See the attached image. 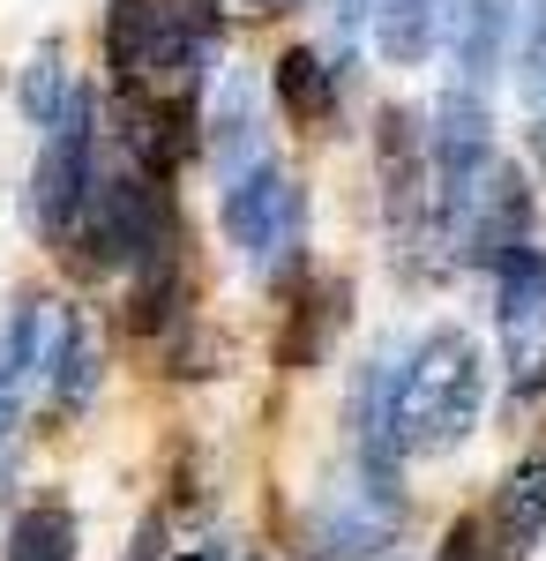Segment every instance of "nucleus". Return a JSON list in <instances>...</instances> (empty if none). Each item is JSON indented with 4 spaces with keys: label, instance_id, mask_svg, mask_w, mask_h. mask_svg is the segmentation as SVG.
<instances>
[{
    "label": "nucleus",
    "instance_id": "f257e3e1",
    "mask_svg": "<svg viewBox=\"0 0 546 561\" xmlns=\"http://www.w3.org/2000/svg\"><path fill=\"white\" fill-rule=\"evenodd\" d=\"M479 404H487V359L464 330H426L412 359L397 367V442L405 449H457L464 434L479 427Z\"/></svg>",
    "mask_w": 546,
    "mask_h": 561
},
{
    "label": "nucleus",
    "instance_id": "f03ea898",
    "mask_svg": "<svg viewBox=\"0 0 546 561\" xmlns=\"http://www.w3.org/2000/svg\"><path fill=\"white\" fill-rule=\"evenodd\" d=\"M105 53L121 68L127 98L172 105L203 83L211 68V15H187V0H113Z\"/></svg>",
    "mask_w": 546,
    "mask_h": 561
},
{
    "label": "nucleus",
    "instance_id": "7ed1b4c3",
    "mask_svg": "<svg viewBox=\"0 0 546 561\" xmlns=\"http://www.w3.org/2000/svg\"><path fill=\"white\" fill-rule=\"evenodd\" d=\"M434 232H442L450 262H471V270H502L516 248H532V180H524V165L487 158L471 173L442 180Z\"/></svg>",
    "mask_w": 546,
    "mask_h": 561
},
{
    "label": "nucleus",
    "instance_id": "20e7f679",
    "mask_svg": "<svg viewBox=\"0 0 546 561\" xmlns=\"http://www.w3.org/2000/svg\"><path fill=\"white\" fill-rule=\"evenodd\" d=\"M299 225H307V203H299V180L270 158H254L248 173L225 180V240L262 270V277H285L299 262Z\"/></svg>",
    "mask_w": 546,
    "mask_h": 561
},
{
    "label": "nucleus",
    "instance_id": "39448f33",
    "mask_svg": "<svg viewBox=\"0 0 546 561\" xmlns=\"http://www.w3.org/2000/svg\"><path fill=\"white\" fill-rule=\"evenodd\" d=\"M90 180H98V98L76 90V105L45 128L38 173H31V225L45 240H68L90 210Z\"/></svg>",
    "mask_w": 546,
    "mask_h": 561
},
{
    "label": "nucleus",
    "instance_id": "423d86ee",
    "mask_svg": "<svg viewBox=\"0 0 546 561\" xmlns=\"http://www.w3.org/2000/svg\"><path fill=\"white\" fill-rule=\"evenodd\" d=\"M90 240L105 262H150L172 240V217L166 195L150 173H113V180H90Z\"/></svg>",
    "mask_w": 546,
    "mask_h": 561
},
{
    "label": "nucleus",
    "instance_id": "0eeeda50",
    "mask_svg": "<svg viewBox=\"0 0 546 561\" xmlns=\"http://www.w3.org/2000/svg\"><path fill=\"white\" fill-rule=\"evenodd\" d=\"M397 524H405L397 479H367L360 472L330 510L315 517V547H322V561H367V554H382V547L397 539Z\"/></svg>",
    "mask_w": 546,
    "mask_h": 561
},
{
    "label": "nucleus",
    "instance_id": "6e6552de",
    "mask_svg": "<svg viewBox=\"0 0 546 561\" xmlns=\"http://www.w3.org/2000/svg\"><path fill=\"white\" fill-rule=\"evenodd\" d=\"M494 314H502V337H509V359L524 367L532 382V359H546V248H516V255L494 270Z\"/></svg>",
    "mask_w": 546,
    "mask_h": 561
},
{
    "label": "nucleus",
    "instance_id": "1a4fd4ad",
    "mask_svg": "<svg viewBox=\"0 0 546 561\" xmlns=\"http://www.w3.org/2000/svg\"><path fill=\"white\" fill-rule=\"evenodd\" d=\"M38 382L53 389V404L60 412H83L90 389H98V345H90V322L76 307H45L38 322Z\"/></svg>",
    "mask_w": 546,
    "mask_h": 561
},
{
    "label": "nucleus",
    "instance_id": "9d476101",
    "mask_svg": "<svg viewBox=\"0 0 546 561\" xmlns=\"http://www.w3.org/2000/svg\"><path fill=\"white\" fill-rule=\"evenodd\" d=\"M38 322L45 300H15L0 322V472L15 465V427H23V389L38 382Z\"/></svg>",
    "mask_w": 546,
    "mask_h": 561
},
{
    "label": "nucleus",
    "instance_id": "9b49d317",
    "mask_svg": "<svg viewBox=\"0 0 546 561\" xmlns=\"http://www.w3.org/2000/svg\"><path fill=\"white\" fill-rule=\"evenodd\" d=\"M509 23H516V0H457V90H471V98L494 90Z\"/></svg>",
    "mask_w": 546,
    "mask_h": 561
},
{
    "label": "nucleus",
    "instance_id": "f8f14e48",
    "mask_svg": "<svg viewBox=\"0 0 546 561\" xmlns=\"http://www.w3.org/2000/svg\"><path fill=\"white\" fill-rule=\"evenodd\" d=\"M450 8L457 0H375V15H367L375 53L389 68H420L434 53V38H442V23H450Z\"/></svg>",
    "mask_w": 546,
    "mask_h": 561
},
{
    "label": "nucleus",
    "instance_id": "ddd939ff",
    "mask_svg": "<svg viewBox=\"0 0 546 561\" xmlns=\"http://www.w3.org/2000/svg\"><path fill=\"white\" fill-rule=\"evenodd\" d=\"M539 531H546V449L524 457V465L502 479V494H494V539H502V561L532 554Z\"/></svg>",
    "mask_w": 546,
    "mask_h": 561
},
{
    "label": "nucleus",
    "instance_id": "4468645a",
    "mask_svg": "<svg viewBox=\"0 0 546 561\" xmlns=\"http://www.w3.org/2000/svg\"><path fill=\"white\" fill-rule=\"evenodd\" d=\"M277 98H285V113H299V121H330L337 68L315 53V45H293V53L277 60Z\"/></svg>",
    "mask_w": 546,
    "mask_h": 561
},
{
    "label": "nucleus",
    "instance_id": "2eb2a0df",
    "mask_svg": "<svg viewBox=\"0 0 546 561\" xmlns=\"http://www.w3.org/2000/svg\"><path fill=\"white\" fill-rule=\"evenodd\" d=\"M8 561H76V510L60 502H31L8 524Z\"/></svg>",
    "mask_w": 546,
    "mask_h": 561
},
{
    "label": "nucleus",
    "instance_id": "dca6fc26",
    "mask_svg": "<svg viewBox=\"0 0 546 561\" xmlns=\"http://www.w3.org/2000/svg\"><path fill=\"white\" fill-rule=\"evenodd\" d=\"M217 158H225V180L254 165V90L240 68L217 83Z\"/></svg>",
    "mask_w": 546,
    "mask_h": 561
},
{
    "label": "nucleus",
    "instance_id": "f3484780",
    "mask_svg": "<svg viewBox=\"0 0 546 561\" xmlns=\"http://www.w3.org/2000/svg\"><path fill=\"white\" fill-rule=\"evenodd\" d=\"M15 98H23V113H31L38 128H53V121L76 105V83H68L60 45H38V53H31V68H23V90H15Z\"/></svg>",
    "mask_w": 546,
    "mask_h": 561
},
{
    "label": "nucleus",
    "instance_id": "a211bd4d",
    "mask_svg": "<svg viewBox=\"0 0 546 561\" xmlns=\"http://www.w3.org/2000/svg\"><path fill=\"white\" fill-rule=\"evenodd\" d=\"M516 83H524V105L546 113V0H524V53H516Z\"/></svg>",
    "mask_w": 546,
    "mask_h": 561
},
{
    "label": "nucleus",
    "instance_id": "6ab92c4d",
    "mask_svg": "<svg viewBox=\"0 0 546 561\" xmlns=\"http://www.w3.org/2000/svg\"><path fill=\"white\" fill-rule=\"evenodd\" d=\"M442 561H502V547H487V524H479V517H457V524H450Z\"/></svg>",
    "mask_w": 546,
    "mask_h": 561
},
{
    "label": "nucleus",
    "instance_id": "aec40b11",
    "mask_svg": "<svg viewBox=\"0 0 546 561\" xmlns=\"http://www.w3.org/2000/svg\"><path fill=\"white\" fill-rule=\"evenodd\" d=\"M367 15H375V0H337V31H367Z\"/></svg>",
    "mask_w": 546,
    "mask_h": 561
},
{
    "label": "nucleus",
    "instance_id": "412c9836",
    "mask_svg": "<svg viewBox=\"0 0 546 561\" xmlns=\"http://www.w3.org/2000/svg\"><path fill=\"white\" fill-rule=\"evenodd\" d=\"M127 561H158V524H143V531H135V547H127Z\"/></svg>",
    "mask_w": 546,
    "mask_h": 561
},
{
    "label": "nucleus",
    "instance_id": "4be33fe9",
    "mask_svg": "<svg viewBox=\"0 0 546 561\" xmlns=\"http://www.w3.org/2000/svg\"><path fill=\"white\" fill-rule=\"evenodd\" d=\"M285 8H299V0H240V15H285Z\"/></svg>",
    "mask_w": 546,
    "mask_h": 561
},
{
    "label": "nucleus",
    "instance_id": "5701e85b",
    "mask_svg": "<svg viewBox=\"0 0 546 561\" xmlns=\"http://www.w3.org/2000/svg\"><path fill=\"white\" fill-rule=\"evenodd\" d=\"M187 561H232V554H217V547H203V554H187Z\"/></svg>",
    "mask_w": 546,
    "mask_h": 561
}]
</instances>
